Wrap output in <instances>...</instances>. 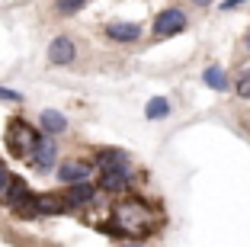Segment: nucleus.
I'll use <instances>...</instances> for the list:
<instances>
[{"instance_id": "nucleus-1", "label": "nucleus", "mask_w": 250, "mask_h": 247, "mask_svg": "<svg viewBox=\"0 0 250 247\" xmlns=\"http://www.w3.org/2000/svg\"><path fill=\"white\" fill-rule=\"evenodd\" d=\"M106 234H116V238H132V241H145L147 234L154 231V205L145 202L138 196H125L119 202H112L109 218L103 225Z\"/></svg>"}, {"instance_id": "nucleus-2", "label": "nucleus", "mask_w": 250, "mask_h": 247, "mask_svg": "<svg viewBox=\"0 0 250 247\" xmlns=\"http://www.w3.org/2000/svg\"><path fill=\"white\" fill-rule=\"evenodd\" d=\"M39 138H42V132L32 129L26 119H10L7 122V132H3V145H7V151L13 154V157H32V151H36Z\"/></svg>"}, {"instance_id": "nucleus-3", "label": "nucleus", "mask_w": 250, "mask_h": 247, "mask_svg": "<svg viewBox=\"0 0 250 247\" xmlns=\"http://www.w3.org/2000/svg\"><path fill=\"white\" fill-rule=\"evenodd\" d=\"M186 26H189V20H186V13L180 7H167V10H161V13L154 16V36L157 39L180 36Z\"/></svg>"}, {"instance_id": "nucleus-4", "label": "nucleus", "mask_w": 250, "mask_h": 247, "mask_svg": "<svg viewBox=\"0 0 250 247\" xmlns=\"http://www.w3.org/2000/svg\"><path fill=\"white\" fill-rule=\"evenodd\" d=\"M74 58H77V45H74V39L58 36V39L48 42V65L64 67V65H74Z\"/></svg>"}, {"instance_id": "nucleus-5", "label": "nucleus", "mask_w": 250, "mask_h": 247, "mask_svg": "<svg viewBox=\"0 0 250 247\" xmlns=\"http://www.w3.org/2000/svg\"><path fill=\"white\" fill-rule=\"evenodd\" d=\"M90 170H93V164H87V160H64L58 167V180L64 183V186H77V183H90Z\"/></svg>"}, {"instance_id": "nucleus-6", "label": "nucleus", "mask_w": 250, "mask_h": 247, "mask_svg": "<svg viewBox=\"0 0 250 247\" xmlns=\"http://www.w3.org/2000/svg\"><path fill=\"white\" fill-rule=\"evenodd\" d=\"M96 183H100V189L109 193V196H125L128 186H132V177H128V167L125 170H103Z\"/></svg>"}, {"instance_id": "nucleus-7", "label": "nucleus", "mask_w": 250, "mask_h": 247, "mask_svg": "<svg viewBox=\"0 0 250 247\" xmlns=\"http://www.w3.org/2000/svg\"><path fill=\"white\" fill-rule=\"evenodd\" d=\"M55 157H58V148H55V141L48 138V135H42L39 138V145H36V151H32V157H29V164L36 170H48L55 164Z\"/></svg>"}, {"instance_id": "nucleus-8", "label": "nucleus", "mask_w": 250, "mask_h": 247, "mask_svg": "<svg viewBox=\"0 0 250 247\" xmlns=\"http://www.w3.org/2000/svg\"><path fill=\"white\" fill-rule=\"evenodd\" d=\"M106 39H112V42H138L141 26L138 22H109L106 26Z\"/></svg>"}, {"instance_id": "nucleus-9", "label": "nucleus", "mask_w": 250, "mask_h": 247, "mask_svg": "<svg viewBox=\"0 0 250 247\" xmlns=\"http://www.w3.org/2000/svg\"><path fill=\"white\" fill-rule=\"evenodd\" d=\"M93 164L100 167V174H103V170H125V167H128V154L109 148V151H100V154H96Z\"/></svg>"}, {"instance_id": "nucleus-10", "label": "nucleus", "mask_w": 250, "mask_h": 247, "mask_svg": "<svg viewBox=\"0 0 250 247\" xmlns=\"http://www.w3.org/2000/svg\"><path fill=\"white\" fill-rule=\"evenodd\" d=\"M39 129H42L45 135H61V132H67V119L61 116L58 109H42V116H39Z\"/></svg>"}, {"instance_id": "nucleus-11", "label": "nucleus", "mask_w": 250, "mask_h": 247, "mask_svg": "<svg viewBox=\"0 0 250 247\" xmlns=\"http://www.w3.org/2000/svg\"><path fill=\"white\" fill-rule=\"evenodd\" d=\"M202 84H206L208 90H215V93H228V87H231L228 74L221 71L218 65H208L206 71H202Z\"/></svg>"}, {"instance_id": "nucleus-12", "label": "nucleus", "mask_w": 250, "mask_h": 247, "mask_svg": "<svg viewBox=\"0 0 250 247\" xmlns=\"http://www.w3.org/2000/svg\"><path fill=\"white\" fill-rule=\"evenodd\" d=\"M93 196H96V189H93V183H77V186H67V196H64V205H90L93 202Z\"/></svg>"}, {"instance_id": "nucleus-13", "label": "nucleus", "mask_w": 250, "mask_h": 247, "mask_svg": "<svg viewBox=\"0 0 250 247\" xmlns=\"http://www.w3.org/2000/svg\"><path fill=\"white\" fill-rule=\"evenodd\" d=\"M36 212L39 215H58V212H64V199L58 196H36Z\"/></svg>"}, {"instance_id": "nucleus-14", "label": "nucleus", "mask_w": 250, "mask_h": 247, "mask_svg": "<svg viewBox=\"0 0 250 247\" xmlns=\"http://www.w3.org/2000/svg\"><path fill=\"white\" fill-rule=\"evenodd\" d=\"M29 196V186H26V180H20V177H13V183H10V189H7V199L3 202L13 209L16 202H22V199Z\"/></svg>"}, {"instance_id": "nucleus-15", "label": "nucleus", "mask_w": 250, "mask_h": 247, "mask_svg": "<svg viewBox=\"0 0 250 247\" xmlns=\"http://www.w3.org/2000/svg\"><path fill=\"white\" fill-rule=\"evenodd\" d=\"M145 116L147 119H167L170 116V103L164 100V96H154V100L145 106Z\"/></svg>"}, {"instance_id": "nucleus-16", "label": "nucleus", "mask_w": 250, "mask_h": 247, "mask_svg": "<svg viewBox=\"0 0 250 247\" xmlns=\"http://www.w3.org/2000/svg\"><path fill=\"white\" fill-rule=\"evenodd\" d=\"M87 7V0H55V13L58 16H74Z\"/></svg>"}, {"instance_id": "nucleus-17", "label": "nucleus", "mask_w": 250, "mask_h": 247, "mask_svg": "<svg viewBox=\"0 0 250 247\" xmlns=\"http://www.w3.org/2000/svg\"><path fill=\"white\" fill-rule=\"evenodd\" d=\"M10 212H13L16 218H36V215H39V212H36V196L29 193V196L22 199V202H16V205H13Z\"/></svg>"}, {"instance_id": "nucleus-18", "label": "nucleus", "mask_w": 250, "mask_h": 247, "mask_svg": "<svg viewBox=\"0 0 250 247\" xmlns=\"http://www.w3.org/2000/svg\"><path fill=\"white\" fill-rule=\"evenodd\" d=\"M234 90H237V96H241V100H250V71H241V74H237Z\"/></svg>"}, {"instance_id": "nucleus-19", "label": "nucleus", "mask_w": 250, "mask_h": 247, "mask_svg": "<svg viewBox=\"0 0 250 247\" xmlns=\"http://www.w3.org/2000/svg\"><path fill=\"white\" fill-rule=\"evenodd\" d=\"M10 183H13V174H10L7 167H0V202L7 199V189H10Z\"/></svg>"}, {"instance_id": "nucleus-20", "label": "nucleus", "mask_w": 250, "mask_h": 247, "mask_svg": "<svg viewBox=\"0 0 250 247\" xmlns=\"http://www.w3.org/2000/svg\"><path fill=\"white\" fill-rule=\"evenodd\" d=\"M0 100H7V103H20L22 96L16 93V90H7V87H0Z\"/></svg>"}, {"instance_id": "nucleus-21", "label": "nucleus", "mask_w": 250, "mask_h": 247, "mask_svg": "<svg viewBox=\"0 0 250 247\" xmlns=\"http://www.w3.org/2000/svg\"><path fill=\"white\" fill-rule=\"evenodd\" d=\"M241 3H247V0H221V10H225V13H228V10L241 7Z\"/></svg>"}, {"instance_id": "nucleus-22", "label": "nucleus", "mask_w": 250, "mask_h": 247, "mask_svg": "<svg viewBox=\"0 0 250 247\" xmlns=\"http://www.w3.org/2000/svg\"><path fill=\"white\" fill-rule=\"evenodd\" d=\"M192 3H196V7H208V3H212V0H192Z\"/></svg>"}, {"instance_id": "nucleus-23", "label": "nucleus", "mask_w": 250, "mask_h": 247, "mask_svg": "<svg viewBox=\"0 0 250 247\" xmlns=\"http://www.w3.org/2000/svg\"><path fill=\"white\" fill-rule=\"evenodd\" d=\"M244 48L250 51V32H247V36H244Z\"/></svg>"}, {"instance_id": "nucleus-24", "label": "nucleus", "mask_w": 250, "mask_h": 247, "mask_svg": "<svg viewBox=\"0 0 250 247\" xmlns=\"http://www.w3.org/2000/svg\"><path fill=\"white\" fill-rule=\"evenodd\" d=\"M125 247H145V244H132V241H128V244H125Z\"/></svg>"}, {"instance_id": "nucleus-25", "label": "nucleus", "mask_w": 250, "mask_h": 247, "mask_svg": "<svg viewBox=\"0 0 250 247\" xmlns=\"http://www.w3.org/2000/svg\"><path fill=\"white\" fill-rule=\"evenodd\" d=\"M0 167H3V160H0Z\"/></svg>"}]
</instances>
